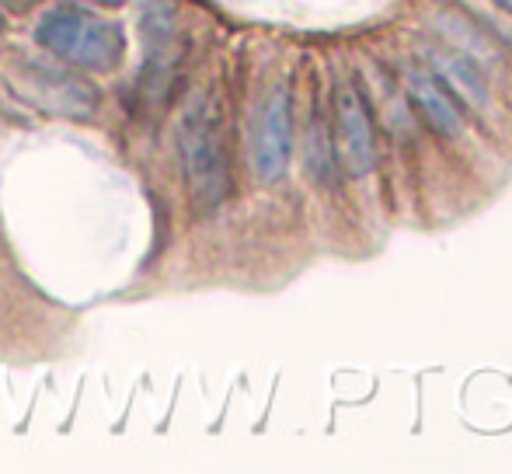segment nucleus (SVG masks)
Instances as JSON below:
<instances>
[{
  "label": "nucleus",
  "instance_id": "nucleus-1",
  "mask_svg": "<svg viewBox=\"0 0 512 474\" xmlns=\"http://www.w3.org/2000/svg\"><path fill=\"white\" fill-rule=\"evenodd\" d=\"M35 42L56 60H67L74 67L108 74L122 63L126 53V32L115 21L91 18L77 7H53L35 25Z\"/></svg>",
  "mask_w": 512,
  "mask_h": 474
},
{
  "label": "nucleus",
  "instance_id": "nucleus-2",
  "mask_svg": "<svg viewBox=\"0 0 512 474\" xmlns=\"http://www.w3.org/2000/svg\"><path fill=\"white\" fill-rule=\"evenodd\" d=\"M178 154L196 210L213 213L227 196V154H223L220 116L206 98H196L178 119Z\"/></svg>",
  "mask_w": 512,
  "mask_h": 474
},
{
  "label": "nucleus",
  "instance_id": "nucleus-3",
  "mask_svg": "<svg viewBox=\"0 0 512 474\" xmlns=\"http://www.w3.org/2000/svg\"><path fill=\"white\" fill-rule=\"evenodd\" d=\"M293 150V116H290V88L276 84L265 95L262 109L251 126V164L262 182H279L290 164Z\"/></svg>",
  "mask_w": 512,
  "mask_h": 474
},
{
  "label": "nucleus",
  "instance_id": "nucleus-4",
  "mask_svg": "<svg viewBox=\"0 0 512 474\" xmlns=\"http://www.w3.org/2000/svg\"><path fill=\"white\" fill-rule=\"evenodd\" d=\"M14 84H18V91L28 102L42 105V109L56 112V116L84 119L98 109V91L88 81L53 70L46 63H21V70L14 74Z\"/></svg>",
  "mask_w": 512,
  "mask_h": 474
},
{
  "label": "nucleus",
  "instance_id": "nucleus-5",
  "mask_svg": "<svg viewBox=\"0 0 512 474\" xmlns=\"http://www.w3.org/2000/svg\"><path fill=\"white\" fill-rule=\"evenodd\" d=\"M338 150H342L345 168L356 178L370 175L373 164H377V150H373V126H370V112H366L363 98L356 88H342L338 91Z\"/></svg>",
  "mask_w": 512,
  "mask_h": 474
},
{
  "label": "nucleus",
  "instance_id": "nucleus-6",
  "mask_svg": "<svg viewBox=\"0 0 512 474\" xmlns=\"http://www.w3.org/2000/svg\"><path fill=\"white\" fill-rule=\"evenodd\" d=\"M411 95H415V105L422 109V116L429 119L432 129H439L443 136L460 133V112H457V105L450 102V95H446V88L436 81V77L411 74Z\"/></svg>",
  "mask_w": 512,
  "mask_h": 474
},
{
  "label": "nucleus",
  "instance_id": "nucleus-7",
  "mask_svg": "<svg viewBox=\"0 0 512 474\" xmlns=\"http://www.w3.org/2000/svg\"><path fill=\"white\" fill-rule=\"evenodd\" d=\"M432 67H436V74L443 77V81L450 84L460 98H467L471 105L485 102V84H481V77L474 74V67L467 60H460V56L432 53Z\"/></svg>",
  "mask_w": 512,
  "mask_h": 474
},
{
  "label": "nucleus",
  "instance_id": "nucleus-8",
  "mask_svg": "<svg viewBox=\"0 0 512 474\" xmlns=\"http://www.w3.org/2000/svg\"><path fill=\"white\" fill-rule=\"evenodd\" d=\"M4 7H11V11H28V7L35 4V0H0Z\"/></svg>",
  "mask_w": 512,
  "mask_h": 474
},
{
  "label": "nucleus",
  "instance_id": "nucleus-9",
  "mask_svg": "<svg viewBox=\"0 0 512 474\" xmlns=\"http://www.w3.org/2000/svg\"><path fill=\"white\" fill-rule=\"evenodd\" d=\"M91 4H102V7H119L122 0H91Z\"/></svg>",
  "mask_w": 512,
  "mask_h": 474
},
{
  "label": "nucleus",
  "instance_id": "nucleus-10",
  "mask_svg": "<svg viewBox=\"0 0 512 474\" xmlns=\"http://www.w3.org/2000/svg\"><path fill=\"white\" fill-rule=\"evenodd\" d=\"M495 4H499L502 11H509V14H512V0H495Z\"/></svg>",
  "mask_w": 512,
  "mask_h": 474
},
{
  "label": "nucleus",
  "instance_id": "nucleus-11",
  "mask_svg": "<svg viewBox=\"0 0 512 474\" xmlns=\"http://www.w3.org/2000/svg\"><path fill=\"white\" fill-rule=\"evenodd\" d=\"M0 32H4V18H0Z\"/></svg>",
  "mask_w": 512,
  "mask_h": 474
}]
</instances>
